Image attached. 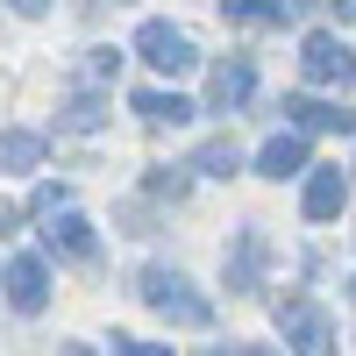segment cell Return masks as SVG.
I'll list each match as a JSON object with an SVG mask.
<instances>
[{"instance_id":"cell-1","label":"cell","mask_w":356,"mask_h":356,"mask_svg":"<svg viewBox=\"0 0 356 356\" xmlns=\"http://www.w3.org/2000/svg\"><path fill=\"white\" fill-rule=\"evenodd\" d=\"M143 300H150L164 321H178V328H207V300L186 292L178 271H143Z\"/></svg>"},{"instance_id":"cell-2","label":"cell","mask_w":356,"mask_h":356,"mask_svg":"<svg viewBox=\"0 0 356 356\" xmlns=\"http://www.w3.org/2000/svg\"><path fill=\"white\" fill-rule=\"evenodd\" d=\"M300 72H307L314 86H349V79H356V57H349V43H342V36L314 29V36L300 43Z\"/></svg>"},{"instance_id":"cell-3","label":"cell","mask_w":356,"mask_h":356,"mask_svg":"<svg viewBox=\"0 0 356 356\" xmlns=\"http://www.w3.org/2000/svg\"><path fill=\"white\" fill-rule=\"evenodd\" d=\"M136 50H143V65H157V72H193L200 57H193V36L186 29H171V22H143L136 29Z\"/></svg>"},{"instance_id":"cell-4","label":"cell","mask_w":356,"mask_h":356,"mask_svg":"<svg viewBox=\"0 0 356 356\" xmlns=\"http://www.w3.org/2000/svg\"><path fill=\"white\" fill-rule=\"evenodd\" d=\"M8 300H15V314H43L50 307V278H43L36 257H15L8 264Z\"/></svg>"},{"instance_id":"cell-5","label":"cell","mask_w":356,"mask_h":356,"mask_svg":"<svg viewBox=\"0 0 356 356\" xmlns=\"http://www.w3.org/2000/svg\"><path fill=\"white\" fill-rule=\"evenodd\" d=\"M342 200H349L342 164H321V171L307 178V221H335V214H342Z\"/></svg>"},{"instance_id":"cell-6","label":"cell","mask_w":356,"mask_h":356,"mask_svg":"<svg viewBox=\"0 0 356 356\" xmlns=\"http://www.w3.org/2000/svg\"><path fill=\"white\" fill-rule=\"evenodd\" d=\"M257 171H264V178H300V171H307V143H300V136H271V143L257 150Z\"/></svg>"},{"instance_id":"cell-7","label":"cell","mask_w":356,"mask_h":356,"mask_svg":"<svg viewBox=\"0 0 356 356\" xmlns=\"http://www.w3.org/2000/svg\"><path fill=\"white\" fill-rule=\"evenodd\" d=\"M43 243H50V250H65V257H93V221H79V214H50Z\"/></svg>"},{"instance_id":"cell-8","label":"cell","mask_w":356,"mask_h":356,"mask_svg":"<svg viewBox=\"0 0 356 356\" xmlns=\"http://www.w3.org/2000/svg\"><path fill=\"white\" fill-rule=\"evenodd\" d=\"M285 342L292 349H328V314H314V307H285Z\"/></svg>"},{"instance_id":"cell-9","label":"cell","mask_w":356,"mask_h":356,"mask_svg":"<svg viewBox=\"0 0 356 356\" xmlns=\"http://www.w3.org/2000/svg\"><path fill=\"white\" fill-rule=\"evenodd\" d=\"M36 164H43V136L0 129V171H36Z\"/></svg>"},{"instance_id":"cell-10","label":"cell","mask_w":356,"mask_h":356,"mask_svg":"<svg viewBox=\"0 0 356 356\" xmlns=\"http://www.w3.org/2000/svg\"><path fill=\"white\" fill-rule=\"evenodd\" d=\"M250 86H257V72L235 57V65H214V86H207V93H214V107H243Z\"/></svg>"},{"instance_id":"cell-11","label":"cell","mask_w":356,"mask_h":356,"mask_svg":"<svg viewBox=\"0 0 356 356\" xmlns=\"http://www.w3.org/2000/svg\"><path fill=\"white\" fill-rule=\"evenodd\" d=\"M136 114H143V122H157V129H164V122L178 129V122H193V100H178V93H136Z\"/></svg>"},{"instance_id":"cell-12","label":"cell","mask_w":356,"mask_h":356,"mask_svg":"<svg viewBox=\"0 0 356 356\" xmlns=\"http://www.w3.org/2000/svg\"><path fill=\"white\" fill-rule=\"evenodd\" d=\"M285 114H292L300 129H349V114H342V107H328V100H300V93L285 100Z\"/></svg>"},{"instance_id":"cell-13","label":"cell","mask_w":356,"mask_h":356,"mask_svg":"<svg viewBox=\"0 0 356 356\" xmlns=\"http://www.w3.org/2000/svg\"><path fill=\"white\" fill-rule=\"evenodd\" d=\"M221 15H228V22L264 29V22H285V15H292V0H221Z\"/></svg>"},{"instance_id":"cell-14","label":"cell","mask_w":356,"mask_h":356,"mask_svg":"<svg viewBox=\"0 0 356 356\" xmlns=\"http://www.w3.org/2000/svg\"><path fill=\"white\" fill-rule=\"evenodd\" d=\"M235 164H243V150L221 136V143H200V157H193V171H207V178H228Z\"/></svg>"},{"instance_id":"cell-15","label":"cell","mask_w":356,"mask_h":356,"mask_svg":"<svg viewBox=\"0 0 356 356\" xmlns=\"http://www.w3.org/2000/svg\"><path fill=\"white\" fill-rule=\"evenodd\" d=\"M100 122H107V100H93V93L65 107V129H79V136H86V129H100Z\"/></svg>"},{"instance_id":"cell-16","label":"cell","mask_w":356,"mask_h":356,"mask_svg":"<svg viewBox=\"0 0 356 356\" xmlns=\"http://www.w3.org/2000/svg\"><path fill=\"white\" fill-rule=\"evenodd\" d=\"M150 193H171L178 200V193H186V171H150Z\"/></svg>"},{"instance_id":"cell-17","label":"cell","mask_w":356,"mask_h":356,"mask_svg":"<svg viewBox=\"0 0 356 356\" xmlns=\"http://www.w3.org/2000/svg\"><path fill=\"white\" fill-rule=\"evenodd\" d=\"M8 8H15V15H43L50 0H8Z\"/></svg>"},{"instance_id":"cell-18","label":"cell","mask_w":356,"mask_h":356,"mask_svg":"<svg viewBox=\"0 0 356 356\" xmlns=\"http://www.w3.org/2000/svg\"><path fill=\"white\" fill-rule=\"evenodd\" d=\"M328 8H335V15H356V0H328Z\"/></svg>"},{"instance_id":"cell-19","label":"cell","mask_w":356,"mask_h":356,"mask_svg":"<svg viewBox=\"0 0 356 356\" xmlns=\"http://www.w3.org/2000/svg\"><path fill=\"white\" fill-rule=\"evenodd\" d=\"M349 300H356V278H349Z\"/></svg>"}]
</instances>
